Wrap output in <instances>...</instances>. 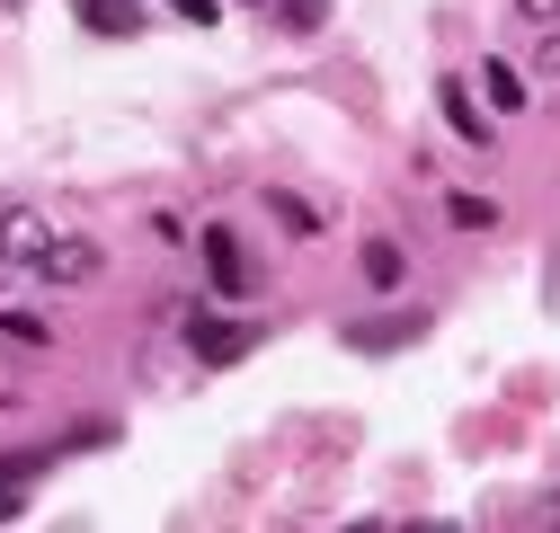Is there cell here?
Listing matches in <instances>:
<instances>
[{"instance_id": "cell-1", "label": "cell", "mask_w": 560, "mask_h": 533, "mask_svg": "<svg viewBox=\"0 0 560 533\" xmlns=\"http://www.w3.org/2000/svg\"><path fill=\"white\" fill-rule=\"evenodd\" d=\"M205 266H214V294H241L249 285V258H241V240L214 223V232H205Z\"/></svg>"}, {"instance_id": "cell-2", "label": "cell", "mask_w": 560, "mask_h": 533, "mask_svg": "<svg viewBox=\"0 0 560 533\" xmlns=\"http://www.w3.org/2000/svg\"><path fill=\"white\" fill-rule=\"evenodd\" d=\"M45 249H54V232H45L36 214H10V223H0V258H19V266H45Z\"/></svg>"}, {"instance_id": "cell-3", "label": "cell", "mask_w": 560, "mask_h": 533, "mask_svg": "<svg viewBox=\"0 0 560 533\" xmlns=\"http://www.w3.org/2000/svg\"><path fill=\"white\" fill-rule=\"evenodd\" d=\"M418 329H428V320H357V329H347V347H357V356H383V347H409L418 339Z\"/></svg>"}, {"instance_id": "cell-4", "label": "cell", "mask_w": 560, "mask_h": 533, "mask_svg": "<svg viewBox=\"0 0 560 533\" xmlns=\"http://www.w3.org/2000/svg\"><path fill=\"white\" fill-rule=\"evenodd\" d=\"M45 276H54V285L98 276V249H90V240H54V249H45Z\"/></svg>"}, {"instance_id": "cell-5", "label": "cell", "mask_w": 560, "mask_h": 533, "mask_svg": "<svg viewBox=\"0 0 560 533\" xmlns=\"http://www.w3.org/2000/svg\"><path fill=\"white\" fill-rule=\"evenodd\" d=\"M81 27H90V36H133L143 10H133V0H81Z\"/></svg>"}, {"instance_id": "cell-6", "label": "cell", "mask_w": 560, "mask_h": 533, "mask_svg": "<svg viewBox=\"0 0 560 533\" xmlns=\"http://www.w3.org/2000/svg\"><path fill=\"white\" fill-rule=\"evenodd\" d=\"M27 489H36V462H27V453H0V524L27 507Z\"/></svg>"}, {"instance_id": "cell-7", "label": "cell", "mask_w": 560, "mask_h": 533, "mask_svg": "<svg viewBox=\"0 0 560 533\" xmlns=\"http://www.w3.org/2000/svg\"><path fill=\"white\" fill-rule=\"evenodd\" d=\"M249 347V329H223V320H196V356H214V365H232Z\"/></svg>"}, {"instance_id": "cell-8", "label": "cell", "mask_w": 560, "mask_h": 533, "mask_svg": "<svg viewBox=\"0 0 560 533\" xmlns=\"http://www.w3.org/2000/svg\"><path fill=\"white\" fill-rule=\"evenodd\" d=\"M480 81H489V107H525V72L516 62H480Z\"/></svg>"}, {"instance_id": "cell-9", "label": "cell", "mask_w": 560, "mask_h": 533, "mask_svg": "<svg viewBox=\"0 0 560 533\" xmlns=\"http://www.w3.org/2000/svg\"><path fill=\"white\" fill-rule=\"evenodd\" d=\"M445 223H454V232H489V223H499V205H489V196H454Z\"/></svg>"}, {"instance_id": "cell-10", "label": "cell", "mask_w": 560, "mask_h": 533, "mask_svg": "<svg viewBox=\"0 0 560 533\" xmlns=\"http://www.w3.org/2000/svg\"><path fill=\"white\" fill-rule=\"evenodd\" d=\"M365 276H374V294L400 285V249H392V240H365Z\"/></svg>"}, {"instance_id": "cell-11", "label": "cell", "mask_w": 560, "mask_h": 533, "mask_svg": "<svg viewBox=\"0 0 560 533\" xmlns=\"http://www.w3.org/2000/svg\"><path fill=\"white\" fill-rule=\"evenodd\" d=\"M267 205L285 214V232H320V223H312V205H303V196H267Z\"/></svg>"}, {"instance_id": "cell-12", "label": "cell", "mask_w": 560, "mask_h": 533, "mask_svg": "<svg viewBox=\"0 0 560 533\" xmlns=\"http://www.w3.org/2000/svg\"><path fill=\"white\" fill-rule=\"evenodd\" d=\"M170 10H178L187 27H214V19H223V0H170Z\"/></svg>"}, {"instance_id": "cell-13", "label": "cell", "mask_w": 560, "mask_h": 533, "mask_svg": "<svg viewBox=\"0 0 560 533\" xmlns=\"http://www.w3.org/2000/svg\"><path fill=\"white\" fill-rule=\"evenodd\" d=\"M445 116H454V125H463V133H471V143H480V107H471V98H463V90H445Z\"/></svg>"}, {"instance_id": "cell-14", "label": "cell", "mask_w": 560, "mask_h": 533, "mask_svg": "<svg viewBox=\"0 0 560 533\" xmlns=\"http://www.w3.org/2000/svg\"><path fill=\"white\" fill-rule=\"evenodd\" d=\"M329 19V0H285V27H320Z\"/></svg>"}, {"instance_id": "cell-15", "label": "cell", "mask_w": 560, "mask_h": 533, "mask_svg": "<svg viewBox=\"0 0 560 533\" xmlns=\"http://www.w3.org/2000/svg\"><path fill=\"white\" fill-rule=\"evenodd\" d=\"M516 19H534V27H560V0H516Z\"/></svg>"}, {"instance_id": "cell-16", "label": "cell", "mask_w": 560, "mask_h": 533, "mask_svg": "<svg viewBox=\"0 0 560 533\" xmlns=\"http://www.w3.org/2000/svg\"><path fill=\"white\" fill-rule=\"evenodd\" d=\"M0 10H27V0H0Z\"/></svg>"}]
</instances>
